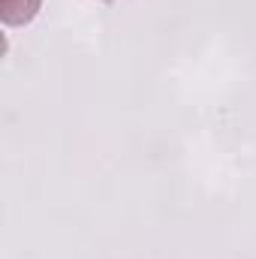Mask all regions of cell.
Instances as JSON below:
<instances>
[{
	"instance_id": "6da1fadb",
	"label": "cell",
	"mask_w": 256,
	"mask_h": 259,
	"mask_svg": "<svg viewBox=\"0 0 256 259\" xmlns=\"http://www.w3.org/2000/svg\"><path fill=\"white\" fill-rule=\"evenodd\" d=\"M42 0H0V21L6 27H24L36 18Z\"/></svg>"
},
{
	"instance_id": "7a4b0ae2",
	"label": "cell",
	"mask_w": 256,
	"mask_h": 259,
	"mask_svg": "<svg viewBox=\"0 0 256 259\" xmlns=\"http://www.w3.org/2000/svg\"><path fill=\"white\" fill-rule=\"evenodd\" d=\"M103 3H112V0H103Z\"/></svg>"
}]
</instances>
